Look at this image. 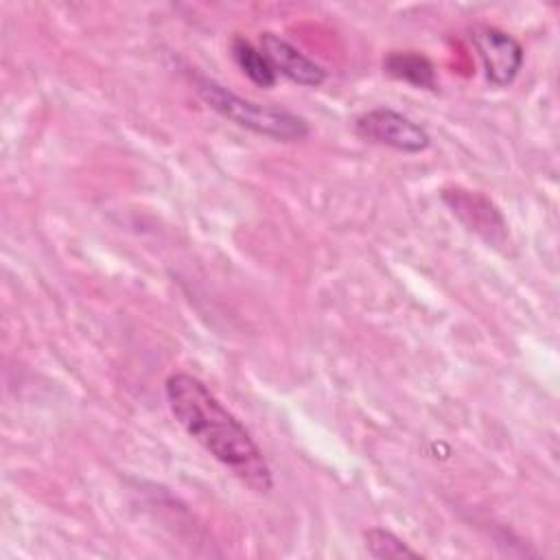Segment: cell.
Masks as SVG:
<instances>
[{
	"label": "cell",
	"mask_w": 560,
	"mask_h": 560,
	"mask_svg": "<svg viewBox=\"0 0 560 560\" xmlns=\"http://www.w3.org/2000/svg\"><path fill=\"white\" fill-rule=\"evenodd\" d=\"M164 394L179 427L217 462L230 468L234 477L254 492H269L273 488L271 468L252 433L201 378L188 372H173L164 383Z\"/></svg>",
	"instance_id": "6da1fadb"
},
{
	"label": "cell",
	"mask_w": 560,
	"mask_h": 560,
	"mask_svg": "<svg viewBox=\"0 0 560 560\" xmlns=\"http://www.w3.org/2000/svg\"><path fill=\"white\" fill-rule=\"evenodd\" d=\"M195 90L201 96V101L210 109H214L219 116L258 136L273 138L280 142H298L311 133L306 118L278 105H262V103L243 98L232 90H228L225 85L203 74H195Z\"/></svg>",
	"instance_id": "7a4b0ae2"
},
{
	"label": "cell",
	"mask_w": 560,
	"mask_h": 560,
	"mask_svg": "<svg viewBox=\"0 0 560 560\" xmlns=\"http://www.w3.org/2000/svg\"><path fill=\"white\" fill-rule=\"evenodd\" d=\"M354 133L365 142L389 147L402 153H422L431 144V136L424 127L389 107L363 112L354 120Z\"/></svg>",
	"instance_id": "3957f363"
},
{
	"label": "cell",
	"mask_w": 560,
	"mask_h": 560,
	"mask_svg": "<svg viewBox=\"0 0 560 560\" xmlns=\"http://www.w3.org/2000/svg\"><path fill=\"white\" fill-rule=\"evenodd\" d=\"M470 42L483 63V74L492 85L505 88L516 79L525 59L518 39L497 26L475 24L470 28Z\"/></svg>",
	"instance_id": "277c9868"
},
{
	"label": "cell",
	"mask_w": 560,
	"mask_h": 560,
	"mask_svg": "<svg viewBox=\"0 0 560 560\" xmlns=\"http://www.w3.org/2000/svg\"><path fill=\"white\" fill-rule=\"evenodd\" d=\"M442 201L464 223L466 230L475 232L492 245H503L508 238V225L499 208L481 192L464 188L442 190Z\"/></svg>",
	"instance_id": "5b68a950"
},
{
	"label": "cell",
	"mask_w": 560,
	"mask_h": 560,
	"mask_svg": "<svg viewBox=\"0 0 560 560\" xmlns=\"http://www.w3.org/2000/svg\"><path fill=\"white\" fill-rule=\"evenodd\" d=\"M260 50L273 66L276 74L280 72L282 77L291 79L298 85L306 88H317L326 81V70L306 57L302 50H298L291 42L276 33H260Z\"/></svg>",
	"instance_id": "8992f818"
},
{
	"label": "cell",
	"mask_w": 560,
	"mask_h": 560,
	"mask_svg": "<svg viewBox=\"0 0 560 560\" xmlns=\"http://www.w3.org/2000/svg\"><path fill=\"white\" fill-rule=\"evenodd\" d=\"M383 70L398 81H405L413 88H424V90H435L438 88V77L433 63L416 52V50H392L383 59Z\"/></svg>",
	"instance_id": "52a82bcc"
},
{
	"label": "cell",
	"mask_w": 560,
	"mask_h": 560,
	"mask_svg": "<svg viewBox=\"0 0 560 560\" xmlns=\"http://www.w3.org/2000/svg\"><path fill=\"white\" fill-rule=\"evenodd\" d=\"M232 57L241 72L256 85L260 88H271L276 83V70L265 57L260 48H256L252 42L245 37H234L232 39Z\"/></svg>",
	"instance_id": "ba28073f"
},
{
	"label": "cell",
	"mask_w": 560,
	"mask_h": 560,
	"mask_svg": "<svg viewBox=\"0 0 560 560\" xmlns=\"http://www.w3.org/2000/svg\"><path fill=\"white\" fill-rule=\"evenodd\" d=\"M365 549L376 560H400V558H422L416 549H411L402 538L383 527H370L363 534Z\"/></svg>",
	"instance_id": "9c48e42d"
}]
</instances>
